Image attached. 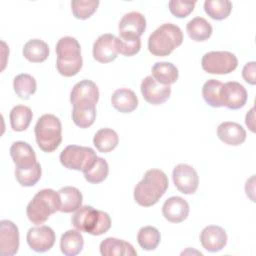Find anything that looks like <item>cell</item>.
<instances>
[{
	"instance_id": "obj_26",
	"label": "cell",
	"mask_w": 256,
	"mask_h": 256,
	"mask_svg": "<svg viewBox=\"0 0 256 256\" xmlns=\"http://www.w3.org/2000/svg\"><path fill=\"white\" fill-rule=\"evenodd\" d=\"M152 77L162 85H171L178 79L177 67L170 62H157L152 67Z\"/></svg>"
},
{
	"instance_id": "obj_38",
	"label": "cell",
	"mask_w": 256,
	"mask_h": 256,
	"mask_svg": "<svg viewBox=\"0 0 256 256\" xmlns=\"http://www.w3.org/2000/svg\"><path fill=\"white\" fill-rule=\"evenodd\" d=\"M42 170L40 164L37 162L32 168L20 170L15 169V177L18 183L24 187L34 186L41 178Z\"/></svg>"
},
{
	"instance_id": "obj_9",
	"label": "cell",
	"mask_w": 256,
	"mask_h": 256,
	"mask_svg": "<svg viewBox=\"0 0 256 256\" xmlns=\"http://www.w3.org/2000/svg\"><path fill=\"white\" fill-rule=\"evenodd\" d=\"M175 187L183 194H193L199 185V177L196 170L188 164H178L172 172Z\"/></svg>"
},
{
	"instance_id": "obj_36",
	"label": "cell",
	"mask_w": 256,
	"mask_h": 256,
	"mask_svg": "<svg viewBox=\"0 0 256 256\" xmlns=\"http://www.w3.org/2000/svg\"><path fill=\"white\" fill-rule=\"evenodd\" d=\"M85 179L91 184H98L104 181L109 173V166L105 159L97 157L94 164L83 172Z\"/></svg>"
},
{
	"instance_id": "obj_15",
	"label": "cell",
	"mask_w": 256,
	"mask_h": 256,
	"mask_svg": "<svg viewBox=\"0 0 256 256\" xmlns=\"http://www.w3.org/2000/svg\"><path fill=\"white\" fill-rule=\"evenodd\" d=\"M190 207L188 202L179 196L168 198L162 206V214L164 218L172 223H180L189 215Z\"/></svg>"
},
{
	"instance_id": "obj_8",
	"label": "cell",
	"mask_w": 256,
	"mask_h": 256,
	"mask_svg": "<svg viewBox=\"0 0 256 256\" xmlns=\"http://www.w3.org/2000/svg\"><path fill=\"white\" fill-rule=\"evenodd\" d=\"M237 57L229 51H210L203 55L202 69L210 74H229L237 68Z\"/></svg>"
},
{
	"instance_id": "obj_19",
	"label": "cell",
	"mask_w": 256,
	"mask_h": 256,
	"mask_svg": "<svg viewBox=\"0 0 256 256\" xmlns=\"http://www.w3.org/2000/svg\"><path fill=\"white\" fill-rule=\"evenodd\" d=\"M217 136L225 144L238 146L246 140V131L240 124L226 121L218 126Z\"/></svg>"
},
{
	"instance_id": "obj_6",
	"label": "cell",
	"mask_w": 256,
	"mask_h": 256,
	"mask_svg": "<svg viewBox=\"0 0 256 256\" xmlns=\"http://www.w3.org/2000/svg\"><path fill=\"white\" fill-rule=\"evenodd\" d=\"M35 138L39 148L47 153L56 150L62 141V124L53 114H44L34 128Z\"/></svg>"
},
{
	"instance_id": "obj_18",
	"label": "cell",
	"mask_w": 256,
	"mask_h": 256,
	"mask_svg": "<svg viewBox=\"0 0 256 256\" xmlns=\"http://www.w3.org/2000/svg\"><path fill=\"white\" fill-rule=\"evenodd\" d=\"M96 119V104L89 100H80L73 104L72 120L80 128L90 127Z\"/></svg>"
},
{
	"instance_id": "obj_25",
	"label": "cell",
	"mask_w": 256,
	"mask_h": 256,
	"mask_svg": "<svg viewBox=\"0 0 256 256\" xmlns=\"http://www.w3.org/2000/svg\"><path fill=\"white\" fill-rule=\"evenodd\" d=\"M84 246V238L78 230H67L60 239V249L65 256L79 254Z\"/></svg>"
},
{
	"instance_id": "obj_10",
	"label": "cell",
	"mask_w": 256,
	"mask_h": 256,
	"mask_svg": "<svg viewBox=\"0 0 256 256\" xmlns=\"http://www.w3.org/2000/svg\"><path fill=\"white\" fill-rule=\"evenodd\" d=\"M55 232L46 225L30 228L26 236L29 247L35 252L40 253L50 250L55 243Z\"/></svg>"
},
{
	"instance_id": "obj_11",
	"label": "cell",
	"mask_w": 256,
	"mask_h": 256,
	"mask_svg": "<svg viewBox=\"0 0 256 256\" xmlns=\"http://www.w3.org/2000/svg\"><path fill=\"white\" fill-rule=\"evenodd\" d=\"M140 89L145 101L152 105L164 103L171 94V87L169 85L158 83L152 76H147L142 80Z\"/></svg>"
},
{
	"instance_id": "obj_23",
	"label": "cell",
	"mask_w": 256,
	"mask_h": 256,
	"mask_svg": "<svg viewBox=\"0 0 256 256\" xmlns=\"http://www.w3.org/2000/svg\"><path fill=\"white\" fill-rule=\"evenodd\" d=\"M119 33L132 34L140 37L146 29V19L139 12L126 13L119 22Z\"/></svg>"
},
{
	"instance_id": "obj_27",
	"label": "cell",
	"mask_w": 256,
	"mask_h": 256,
	"mask_svg": "<svg viewBox=\"0 0 256 256\" xmlns=\"http://www.w3.org/2000/svg\"><path fill=\"white\" fill-rule=\"evenodd\" d=\"M23 56L33 63L43 62L49 56L48 44L40 39H31L23 47Z\"/></svg>"
},
{
	"instance_id": "obj_1",
	"label": "cell",
	"mask_w": 256,
	"mask_h": 256,
	"mask_svg": "<svg viewBox=\"0 0 256 256\" xmlns=\"http://www.w3.org/2000/svg\"><path fill=\"white\" fill-rule=\"evenodd\" d=\"M167 175L160 169H149L134 188V199L143 207L156 204L168 189Z\"/></svg>"
},
{
	"instance_id": "obj_7",
	"label": "cell",
	"mask_w": 256,
	"mask_h": 256,
	"mask_svg": "<svg viewBox=\"0 0 256 256\" xmlns=\"http://www.w3.org/2000/svg\"><path fill=\"white\" fill-rule=\"evenodd\" d=\"M97 157L96 152L90 147L69 145L62 150L60 162L67 169L84 172L94 164Z\"/></svg>"
},
{
	"instance_id": "obj_5",
	"label": "cell",
	"mask_w": 256,
	"mask_h": 256,
	"mask_svg": "<svg viewBox=\"0 0 256 256\" xmlns=\"http://www.w3.org/2000/svg\"><path fill=\"white\" fill-rule=\"evenodd\" d=\"M60 197L53 189H43L35 194L28 203L26 214L28 219L35 225L45 223L49 216L60 210Z\"/></svg>"
},
{
	"instance_id": "obj_24",
	"label": "cell",
	"mask_w": 256,
	"mask_h": 256,
	"mask_svg": "<svg viewBox=\"0 0 256 256\" xmlns=\"http://www.w3.org/2000/svg\"><path fill=\"white\" fill-rule=\"evenodd\" d=\"M60 197V210L63 213H71L82 205L83 196L79 189L73 186H66L58 191Z\"/></svg>"
},
{
	"instance_id": "obj_3",
	"label": "cell",
	"mask_w": 256,
	"mask_h": 256,
	"mask_svg": "<svg viewBox=\"0 0 256 256\" xmlns=\"http://www.w3.org/2000/svg\"><path fill=\"white\" fill-rule=\"evenodd\" d=\"M71 222L76 230L94 236L106 233L111 227V219L106 212L96 210L88 205L77 209L71 218Z\"/></svg>"
},
{
	"instance_id": "obj_21",
	"label": "cell",
	"mask_w": 256,
	"mask_h": 256,
	"mask_svg": "<svg viewBox=\"0 0 256 256\" xmlns=\"http://www.w3.org/2000/svg\"><path fill=\"white\" fill-rule=\"evenodd\" d=\"M111 104L121 113H130L137 108L138 98L131 89L120 88L112 94Z\"/></svg>"
},
{
	"instance_id": "obj_37",
	"label": "cell",
	"mask_w": 256,
	"mask_h": 256,
	"mask_svg": "<svg viewBox=\"0 0 256 256\" xmlns=\"http://www.w3.org/2000/svg\"><path fill=\"white\" fill-rule=\"evenodd\" d=\"M99 3L100 2L98 0H74L71 1V10L75 18L85 20L91 17L96 12Z\"/></svg>"
},
{
	"instance_id": "obj_2",
	"label": "cell",
	"mask_w": 256,
	"mask_h": 256,
	"mask_svg": "<svg viewBox=\"0 0 256 256\" xmlns=\"http://www.w3.org/2000/svg\"><path fill=\"white\" fill-rule=\"evenodd\" d=\"M58 72L65 76L71 77L76 75L82 68L81 47L79 42L70 36L62 37L56 44Z\"/></svg>"
},
{
	"instance_id": "obj_34",
	"label": "cell",
	"mask_w": 256,
	"mask_h": 256,
	"mask_svg": "<svg viewBox=\"0 0 256 256\" xmlns=\"http://www.w3.org/2000/svg\"><path fill=\"white\" fill-rule=\"evenodd\" d=\"M223 83L216 79H209L206 81L202 87V96L205 102L211 107H222L221 100V88Z\"/></svg>"
},
{
	"instance_id": "obj_30",
	"label": "cell",
	"mask_w": 256,
	"mask_h": 256,
	"mask_svg": "<svg viewBox=\"0 0 256 256\" xmlns=\"http://www.w3.org/2000/svg\"><path fill=\"white\" fill-rule=\"evenodd\" d=\"M33 113L31 109L25 105L14 106L9 114L10 125L14 131H25L31 123Z\"/></svg>"
},
{
	"instance_id": "obj_17",
	"label": "cell",
	"mask_w": 256,
	"mask_h": 256,
	"mask_svg": "<svg viewBox=\"0 0 256 256\" xmlns=\"http://www.w3.org/2000/svg\"><path fill=\"white\" fill-rule=\"evenodd\" d=\"M115 36L110 33L100 35L93 44V57L100 63H109L116 59Z\"/></svg>"
},
{
	"instance_id": "obj_28",
	"label": "cell",
	"mask_w": 256,
	"mask_h": 256,
	"mask_svg": "<svg viewBox=\"0 0 256 256\" xmlns=\"http://www.w3.org/2000/svg\"><path fill=\"white\" fill-rule=\"evenodd\" d=\"M211 24L203 17H195L186 25V31L189 37L197 42L205 41L212 35Z\"/></svg>"
},
{
	"instance_id": "obj_22",
	"label": "cell",
	"mask_w": 256,
	"mask_h": 256,
	"mask_svg": "<svg viewBox=\"0 0 256 256\" xmlns=\"http://www.w3.org/2000/svg\"><path fill=\"white\" fill-rule=\"evenodd\" d=\"M99 99L98 86L91 80H82L76 83L70 93V101L73 105L80 100H89L97 104Z\"/></svg>"
},
{
	"instance_id": "obj_32",
	"label": "cell",
	"mask_w": 256,
	"mask_h": 256,
	"mask_svg": "<svg viewBox=\"0 0 256 256\" xmlns=\"http://www.w3.org/2000/svg\"><path fill=\"white\" fill-rule=\"evenodd\" d=\"M13 88L16 95L19 98L27 100L32 94L36 92L37 83L33 76L26 73H22L14 78Z\"/></svg>"
},
{
	"instance_id": "obj_20",
	"label": "cell",
	"mask_w": 256,
	"mask_h": 256,
	"mask_svg": "<svg viewBox=\"0 0 256 256\" xmlns=\"http://www.w3.org/2000/svg\"><path fill=\"white\" fill-rule=\"evenodd\" d=\"M100 253L102 256H134L137 255L134 247L118 238L108 237L100 243Z\"/></svg>"
},
{
	"instance_id": "obj_14",
	"label": "cell",
	"mask_w": 256,
	"mask_h": 256,
	"mask_svg": "<svg viewBox=\"0 0 256 256\" xmlns=\"http://www.w3.org/2000/svg\"><path fill=\"white\" fill-rule=\"evenodd\" d=\"M200 242L205 250L209 252H218L226 246L227 234L222 227L209 225L201 231Z\"/></svg>"
},
{
	"instance_id": "obj_16",
	"label": "cell",
	"mask_w": 256,
	"mask_h": 256,
	"mask_svg": "<svg viewBox=\"0 0 256 256\" xmlns=\"http://www.w3.org/2000/svg\"><path fill=\"white\" fill-rule=\"evenodd\" d=\"M10 155L16 166L15 169H29L37 163L33 148L24 141L14 142L10 147Z\"/></svg>"
},
{
	"instance_id": "obj_35",
	"label": "cell",
	"mask_w": 256,
	"mask_h": 256,
	"mask_svg": "<svg viewBox=\"0 0 256 256\" xmlns=\"http://www.w3.org/2000/svg\"><path fill=\"white\" fill-rule=\"evenodd\" d=\"M204 10L214 20L226 19L232 10V3L228 0H206Z\"/></svg>"
},
{
	"instance_id": "obj_13",
	"label": "cell",
	"mask_w": 256,
	"mask_h": 256,
	"mask_svg": "<svg viewBox=\"0 0 256 256\" xmlns=\"http://www.w3.org/2000/svg\"><path fill=\"white\" fill-rule=\"evenodd\" d=\"M19 248V230L16 224L9 220L0 222V253L3 256H12Z\"/></svg>"
},
{
	"instance_id": "obj_4",
	"label": "cell",
	"mask_w": 256,
	"mask_h": 256,
	"mask_svg": "<svg viewBox=\"0 0 256 256\" xmlns=\"http://www.w3.org/2000/svg\"><path fill=\"white\" fill-rule=\"evenodd\" d=\"M182 42V30L175 24L165 23L149 36L148 49L154 56H168Z\"/></svg>"
},
{
	"instance_id": "obj_41",
	"label": "cell",
	"mask_w": 256,
	"mask_h": 256,
	"mask_svg": "<svg viewBox=\"0 0 256 256\" xmlns=\"http://www.w3.org/2000/svg\"><path fill=\"white\" fill-rule=\"evenodd\" d=\"M245 123L247 125V127L252 131L254 132L255 131V127H254V107H252L250 109V111L247 113L246 115V119H245Z\"/></svg>"
},
{
	"instance_id": "obj_29",
	"label": "cell",
	"mask_w": 256,
	"mask_h": 256,
	"mask_svg": "<svg viewBox=\"0 0 256 256\" xmlns=\"http://www.w3.org/2000/svg\"><path fill=\"white\" fill-rule=\"evenodd\" d=\"M119 143L118 134L110 128H102L96 132L93 144L99 152L108 153L114 150Z\"/></svg>"
},
{
	"instance_id": "obj_40",
	"label": "cell",
	"mask_w": 256,
	"mask_h": 256,
	"mask_svg": "<svg viewBox=\"0 0 256 256\" xmlns=\"http://www.w3.org/2000/svg\"><path fill=\"white\" fill-rule=\"evenodd\" d=\"M255 71H256V63L254 61L245 64V66L243 67V70H242L243 79L251 85L256 84V76H255L256 72Z\"/></svg>"
},
{
	"instance_id": "obj_12",
	"label": "cell",
	"mask_w": 256,
	"mask_h": 256,
	"mask_svg": "<svg viewBox=\"0 0 256 256\" xmlns=\"http://www.w3.org/2000/svg\"><path fill=\"white\" fill-rule=\"evenodd\" d=\"M248 94L244 86L236 81L223 84L221 88V100L223 106L231 110L242 108L247 102Z\"/></svg>"
},
{
	"instance_id": "obj_39",
	"label": "cell",
	"mask_w": 256,
	"mask_h": 256,
	"mask_svg": "<svg viewBox=\"0 0 256 256\" xmlns=\"http://www.w3.org/2000/svg\"><path fill=\"white\" fill-rule=\"evenodd\" d=\"M196 4V1H178V0H172L169 1V10L170 12L178 17V18H184L187 17L194 9Z\"/></svg>"
},
{
	"instance_id": "obj_33",
	"label": "cell",
	"mask_w": 256,
	"mask_h": 256,
	"mask_svg": "<svg viewBox=\"0 0 256 256\" xmlns=\"http://www.w3.org/2000/svg\"><path fill=\"white\" fill-rule=\"evenodd\" d=\"M161 240L160 232L153 226H144L140 228L137 234V242L144 250H155Z\"/></svg>"
},
{
	"instance_id": "obj_31",
	"label": "cell",
	"mask_w": 256,
	"mask_h": 256,
	"mask_svg": "<svg viewBox=\"0 0 256 256\" xmlns=\"http://www.w3.org/2000/svg\"><path fill=\"white\" fill-rule=\"evenodd\" d=\"M115 47L118 53L133 56L141 49V39L136 35L119 33V37H115Z\"/></svg>"
}]
</instances>
